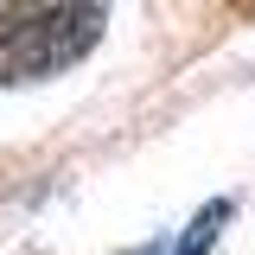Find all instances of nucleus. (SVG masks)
Instances as JSON below:
<instances>
[{"instance_id":"nucleus-1","label":"nucleus","mask_w":255,"mask_h":255,"mask_svg":"<svg viewBox=\"0 0 255 255\" xmlns=\"http://www.w3.org/2000/svg\"><path fill=\"white\" fill-rule=\"evenodd\" d=\"M109 0H0V83H38L90 58Z\"/></svg>"},{"instance_id":"nucleus-3","label":"nucleus","mask_w":255,"mask_h":255,"mask_svg":"<svg viewBox=\"0 0 255 255\" xmlns=\"http://www.w3.org/2000/svg\"><path fill=\"white\" fill-rule=\"evenodd\" d=\"M147 255H159V249H147Z\"/></svg>"},{"instance_id":"nucleus-2","label":"nucleus","mask_w":255,"mask_h":255,"mask_svg":"<svg viewBox=\"0 0 255 255\" xmlns=\"http://www.w3.org/2000/svg\"><path fill=\"white\" fill-rule=\"evenodd\" d=\"M230 223V198H217V204H204L198 217H191V230H185V243H179V255H204L211 243H217V230Z\"/></svg>"}]
</instances>
